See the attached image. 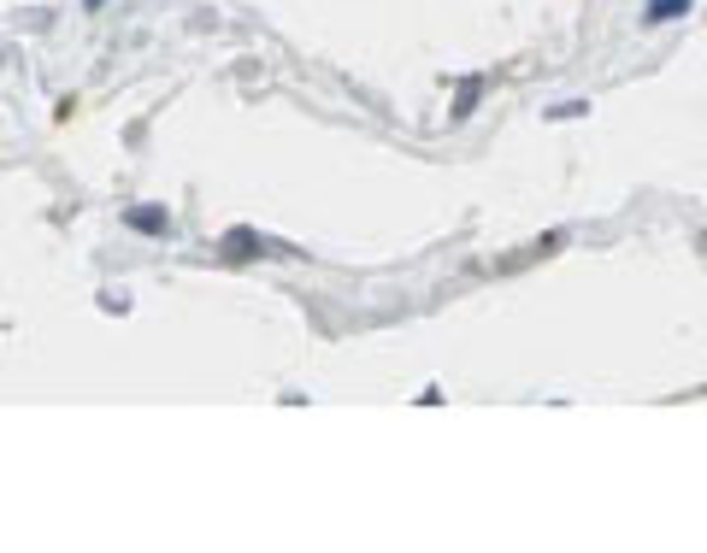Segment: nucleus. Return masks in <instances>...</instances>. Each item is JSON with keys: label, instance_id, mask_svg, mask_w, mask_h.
I'll use <instances>...</instances> for the list:
<instances>
[{"label": "nucleus", "instance_id": "1", "mask_svg": "<svg viewBox=\"0 0 707 553\" xmlns=\"http://www.w3.org/2000/svg\"><path fill=\"white\" fill-rule=\"evenodd\" d=\"M130 224H136V230H148V236H165V213H153V206H136Z\"/></svg>", "mask_w": 707, "mask_h": 553}, {"label": "nucleus", "instance_id": "2", "mask_svg": "<svg viewBox=\"0 0 707 553\" xmlns=\"http://www.w3.org/2000/svg\"><path fill=\"white\" fill-rule=\"evenodd\" d=\"M678 12H689V0H649V19H654V24L678 19Z\"/></svg>", "mask_w": 707, "mask_h": 553}, {"label": "nucleus", "instance_id": "3", "mask_svg": "<svg viewBox=\"0 0 707 553\" xmlns=\"http://www.w3.org/2000/svg\"><path fill=\"white\" fill-rule=\"evenodd\" d=\"M224 248H231V259H248V248H254V236H248V230H236L231 241H224Z\"/></svg>", "mask_w": 707, "mask_h": 553}, {"label": "nucleus", "instance_id": "4", "mask_svg": "<svg viewBox=\"0 0 707 553\" xmlns=\"http://www.w3.org/2000/svg\"><path fill=\"white\" fill-rule=\"evenodd\" d=\"M83 7H89V12H100V7H107V0H83Z\"/></svg>", "mask_w": 707, "mask_h": 553}]
</instances>
